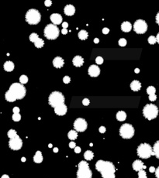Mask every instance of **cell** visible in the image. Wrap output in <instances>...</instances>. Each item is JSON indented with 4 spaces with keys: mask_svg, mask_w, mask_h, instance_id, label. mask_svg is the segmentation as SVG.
I'll return each instance as SVG.
<instances>
[{
    "mask_svg": "<svg viewBox=\"0 0 159 178\" xmlns=\"http://www.w3.org/2000/svg\"><path fill=\"white\" fill-rule=\"evenodd\" d=\"M95 169L101 173L103 178H115L116 168L110 161L98 160L95 163Z\"/></svg>",
    "mask_w": 159,
    "mask_h": 178,
    "instance_id": "1",
    "label": "cell"
},
{
    "mask_svg": "<svg viewBox=\"0 0 159 178\" xmlns=\"http://www.w3.org/2000/svg\"><path fill=\"white\" fill-rule=\"evenodd\" d=\"M137 155L142 159H148L151 156H155L153 148L148 143H141L137 147Z\"/></svg>",
    "mask_w": 159,
    "mask_h": 178,
    "instance_id": "2",
    "label": "cell"
},
{
    "mask_svg": "<svg viewBox=\"0 0 159 178\" xmlns=\"http://www.w3.org/2000/svg\"><path fill=\"white\" fill-rule=\"evenodd\" d=\"M77 178H92V173L86 161H81L78 165Z\"/></svg>",
    "mask_w": 159,
    "mask_h": 178,
    "instance_id": "3",
    "label": "cell"
},
{
    "mask_svg": "<svg viewBox=\"0 0 159 178\" xmlns=\"http://www.w3.org/2000/svg\"><path fill=\"white\" fill-rule=\"evenodd\" d=\"M48 102L50 106L55 108L60 105L65 104V96L59 91H53L49 95Z\"/></svg>",
    "mask_w": 159,
    "mask_h": 178,
    "instance_id": "4",
    "label": "cell"
},
{
    "mask_svg": "<svg viewBox=\"0 0 159 178\" xmlns=\"http://www.w3.org/2000/svg\"><path fill=\"white\" fill-rule=\"evenodd\" d=\"M26 21L30 25H37L40 23L41 20V16L39 11L35 9H30L27 11L25 16Z\"/></svg>",
    "mask_w": 159,
    "mask_h": 178,
    "instance_id": "5",
    "label": "cell"
},
{
    "mask_svg": "<svg viewBox=\"0 0 159 178\" xmlns=\"http://www.w3.org/2000/svg\"><path fill=\"white\" fill-rule=\"evenodd\" d=\"M60 33L59 29L54 24H48L44 28L43 34L48 40H55L58 38Z\"/></svg>",
    "mask_w": 159,
    "mask_h": 178,
    "instance_id": "6",
    "label": "cell"
},
{
    "mask_svg": "<svg viewBox=\"0 0 159 178\" xmlns=\"http://www.w3.org/2000/svg\"><path fill=\"white\" fill-rule=\"evenodd\" d=\"M9 90L13 94L17 99H23L26 95L27 90L21 83H13L9 87Z\"/></svg>",
    "mask_w": 159,
    "mask_h": 178,
    "instance_id": "7",
    "label": "cell"
},
{
    "mask_svg": "<svg viewBox=\"0 0 159 178\" xmlns=\"http://www.w3.org/2000/svg\"><path fill=\"white\" fill-rule=\"evenodd\" d=\"M143 115L148 120H152V119H155L158 115V107L153 104L146 105L143 109Z\"/></svg>",
    "mask_w": 159,
    "mask_h": 178,
    "instance_id": "8",
    "label": "cell"
},
{
    "mask_svg": "<svg viewBox=\"0 0 159 178\" xmlns=\"http://www.w3.org/2000/svg\"><path fill=\"white\" fill-rule=\"evenodd\" d=\"M119 135L123 139H131L134 135V129L133 125L129 123L123 124L119 129Z\"/></svg>",
    "mask_w": 159,
    "mask_h": 178,
    "instance_id": "9",
    "label": "cell"
},
{
    "mask_svg": "<svg viewBox=\"0 0 159 178\" xmlns=\"http://www.w3.org/2000/svg\"><path fill=\"white\" fill-rule=\"evenodd\" d=\"M133 30L138 34H143L148 30V24L143 20H137L133 24Z\"/></svg>",
    "mask_w": 159,
    "mask_h": 178,
    "instance_id": "10",
    "label": "cell"
},
{
    "mask_svg": "<svg viewBox=\"0 0 159 178\" xmlns=\"http://www.w3.org/2000/svg\"><path fill=\"white\" fill-rule=\"evenodd\" d=\"M87 122L82 118H78L74 122V128L77 132H85L87 129Z\"/></svg>",
    "mask_w": 159,
    "mask_h": 178,
    "instance_id": "11",
    "label": "cell"
},
{
    "mask_svg": "<svg viewBox=\"0 0 159 178\" xmlns=\"http://www.w3.org/2000/svg\"><path fill=\"white\" fill-rule=\"evenodd\" d=\"M9 147L12 150H20L23 147V141L20 137L17 136L13 139H10L9 142Z\"/></svg>",
    "mask_w": 159,
    "mask_h": 178,
    "instance_id": "12",
    "label": "cell"
},
{
    "mask_svg": "<svg viewBox=\"0 0 159 178\" xmlns=\"http://www.w3.org/2000/svg\"><path fill=\"white\" fill-rule=\"evenodd\" d=\"M88 73L92 78L98 77V76L99 75V74H100V69L96 65H91L89 67H88Z\"/></svg>",
    "mask_w": 159,
    "mask_h": 178,
    "instance_id": "13",
    "label": "cell"
},
{
    "mask_svg": "<svg viewBox=\"0 0 159 178\" xmlns=\"http://www.w3.org/2000/svg\"><path fill=\"white\" fill-rule=\"evenodd\" d=\"M67 106L65 105V104H62V105H60L58 106H57L54 108V112L57 114L58 116H65V114L67 113Z\"/></svg>",
    "mask_w": 159,
    "mask_h": 178,
    "instance_id": "14",
    "label": "cell"
},
{
    "mask_svg": "<svg viewBox=\"0 0 159 178\" xmlns=\"http://www.w3.org/2000/svg\"><path fill=\"white\" fill-rule=\"evenodd\" d=\"M50 21L54 25H59L62 23V16L59 13H53L50 17Z\"/></svg>",
    "mask_w": 159,
    "mask_h": 178,
    "instance_id": "15",
    "label": "cell"
},
{
    "mask_svg": "<svg viewBox=\"0 0 159 178\" xmlns=\"http://www.w3.org/2000/svg\"><path fill=\"white\" fill-rule=\"evenodd\" d=\"M132 167H133V170H134L135 171H138V172L140 170H143V169H146V166L144 165L142 161L140 160H135L134 162H133Z\"/></svg>",
    "mask_w": 159,
    "mask_h": 178,
    "instance_id": "16",
    "label": "cell"
},
{
    "mask_svg": "<svg viewBox=\"0 0 159 178\" xmlns=\"http://www.w3.org/2000/svg\"><path fill=\"white\" fill-rule=\"evenodd\" d=\"M64 12H65V14L66 16H73L75 12V6L72 5H65V9H64Z\"/></svg>",
    "mask_w": 159,
    "mask_h": 178,
    "instance_id": "17",
    "label": "cell"
},
{
    "mask_svg": "<svg viewBox=\"0 0 159 178\" xmlns=\"http://www.w3.org/2000/svg\"><path fill=\"white\" fill-rule=\"evenodd\" d=\"M64 64H65V61L64 59H62L61 57H56L53 60V65L56 68H61Z\"/></svg>",
    "mask_w": 159,
    "mask_h": 178,
    "instance_id": "18",
    "label": "cell"
},
{
    "mask_svg": "<svg viewBox=\"0 0 159 178\" xmlns=\"http://www.w3.org/2000/svg\"><path fill=\"white\" fill-rule=\"evenodd\" d=\"M72 63H73L74 66L77 67H80L83 65L84 59L82 58L81 56H75L72 60Z\"/></svg>",
    "mask_w": 159,
    "mask_h": 178,
    "instance_id": "19",
    "label": "cell"
},
{
    "mask_svg": "<svg viewBox=\"0 0 159 178\" xmlns=\"http://www.w3.org/2000/svg\"><path fill=\"white\" fill-rule=\"evenodd\" d=\"M130 88L131 90L133 91H140V89L141 88V82L137 80H134L133 81L130 83Z\"/></svg>",
    "mask_w": 159,
    "mask_h": 178,
    "instance_id": "20",
    "label": "cell"
},
{
    "mask_svg": "<svg viewBox=\"0 0 159 178\" xmlns=\"http://www.w3.org/2000/svg\"><path fill=\"white\" fill-rule=\"evenodd\" d=\"M14 63H12V61H6L4 63V70L5 71H8V72H10V71H12L14 70Z\"/></svg>",
    "mask_w": 159,
    "mask_h": 178,
    "instance_id": "21",
    "label": "cell"
},
{
    "mask_svg": "<svg viewBox=\"0 0 159 178\" xmlns=\"http://www.w3.org/2000/svg\"><path fill=\"white\" fill-rule=\"evenodd\" d=\"M5 98L6 101H9V102H13V101L17 100V98H16L15 95L12 94L9 90L8 91H6V93L5 94Z\"/></svg>",
    "mask_w": 159,
    "mask_h": 178,
    "instance_id": "22",
    "label": "cell"
},
{
    "mask_svg": "<svg viewBox=\"0 0 159 178\" xmlns=\"http://www.w3.org/2000/svg\"><path fill=\"white\" fill-rule=\"evenodd\" d=\"M131 29H132V25L129 22L126 21L121 24V30L122 31L125 32V33H128V32L131 30Z\"/></svg>",
    "mask_w": 159,
    "mask_h": 178,
    "instance_id": "23",
    "label": "cell"
},
{
    "mask_svg": "<svg viewBox=\"0 0 159 178\" xmlns=\"http://www.w3.org/2000/svg\"><path fill=\"white\" fill-rule=\"evenodd\" d=\"M34 161L36 163H40L43 161V156L40 151H37L34 156Z\"/></svg>",
    "mask_w": 159,
    "mask_h": 178,
    "instance_id": "24",
    "label": "cell"
},
{
    "mask_svg": "<svg viewBox=\"0 0 159 178\" xmlns=\"http://www.w3.org/2000/svg\"><path fill=\"white\" fill-rule=\"evenodd\" d=\"M116 117L118 121H119V122H123V121H124L126 119V114L123 111H119L117 113Z\"/></svg>",
    "mask_w": 159,
    "mask_h": 178,
    "instance_id": "25",
    "label": "cell"
},
{
    "mask_svg": "<svg viewBox=\"0 0 159 178\" xmlns=\"http://www.w3.org/2000/svg\"><path fill=\"white\" fill-rule=\"evenodd\" d=\"M68 137L69 139H71V140H75V139H77L78 133H77V132H76V130L69 131L68 133Z\"/></svg>",
    "mask_w": 159,
    "mask_h": 178,
    "instance_id": "26",
    "label": "cell"
},
{
    "mask_svg": "<svg viewBox=\"0 0 159 178\" xmlns=\"http://www.w3.org/2000/svg\"><path fill=\"white\" fill-rule=\"evenodd\" d=\"M78 36H79V38L80 40H86L87 38H88V33H87V32H86L85 30H81V31L79 32Z\"/></svg>",
    "mask_w": 159,
    "mask_h": 178,
    "instance_id": "27",
    "label": "cell"
},
{
    "mask_svg": "<svg viewBox=\"0 0 159 178\" xmlns=\"http://www.w3.org/2000/svg\"><path fill=\"white\" fill-rule=\"evenodd\" d=\"M94 157V153L91 150H87L84 153V158L86 160H91Z\"/></svg>",
    "mask_w": 159,
    "mask_h": 178,
    "instance_id": "28",
    "label": "cell"
},
{
    "mask_svg": "<svg viewBox=\"0 0 159 178\" xmlns=\"http://www.w3.org/2000/svg\"><path fill=\"white\" fill-rule=\"evenodd\" d=\"M153 151L155 152V156L159 159V140H158L153 147Z\"/></svg>",
    "mask_w": 159,
    "mask_h": 178,
    "instance_id": "29",
    "label": "cell"
},
{
    "mask_svg": "<svg viewBox=\"0 0 159 178\" xmlns=\"http://www.w3.org/2000/svg\"><path fill=\"white\" fill-rule=\"evenodd\" d=\"M44 44V42L43 40L41 39V38H38V39L34 42V45L37 48H41Z\"/></svg>",
    "mask_w": 159,
    "mask_h": 178,
    "instance_id": "30",
    "label": "cell"
},
{
    "mask_svg": "<svg viewBox=\"0 0 159 178\" xmlns=\"http://www.w3.org/2000/svg\"><path fill=\"white\" fill-rule=\"evenodd\" d=\"M7 135H8V137H9V139H13V138H15L16 136H18L17 133H16V130H14V129H10V130H9V132H8V133H7Z\"/></svg>",
    "mask_w": 159,
    "mask_h": 178,
    "instance_id": "31",
    "label": "cell"
},
{
    "mask_svg": "<svg viewBox=\"0 0 159 178\" xmlns=\"http://www.w3.org/2000/svg\"><path fill=\"white\" fill-rule=\"evenodd\" d=\"M156 92V89L155 87L153 86H149L147 88V93L148 94V95H151V94H155Z\"/></svg>",
    "mask_w": 159,
    "mask_h": 178,
    "instance_id": "32",
    "label": "cell"
},
{
    "mask_svg": "<svg viewBox=\"0 0 159 178\" xmlns=\"http://www.w3.org/2000/svg\"><path fill=\"white\" fill-rule=\"evenodd\" d=\"M12 119L14 122H19V121H20V119H21V116L20 113H13V115L12 116Z\"/></svg>",
    "mask_w": 159,
    "mask_h": 178,
    "instance_id": "33",
    "label": "cell"
},
{
    "mask_svg": "<svg viewBox=\"0 0 159 178\" xmlns=\"http://www.w3.org/2000/svg\"><path fill=\"white\" fill-rule=\"evenodd\" d=\"M30 40L31 41V42H33V43H34L38 38H39V36H38V35L37 34V33H31L30 35Z\"/></svg>",
    "mask_w": 159,
    "mask_h": 178,
    "instance_id": "34",
    "label": "cell"
},
{
    "mask_svg": "<svg viewBox=\"0 0 159 178\" xmlns=\"http://www.w3.org/2000/svg\"><path fill=\"white\" fill-rule=\"evenodd\" d=\"M20 82L21 84L24 85V84H27L28 82V78L27 76L26 75H21L20 78Z\"/></svg>",
    "mask_w": 159,
    "mask_h": 178,
    "instance_id": "35",
    "label": "cell"
},
{
    "mask_svg": "<svg viewBox=\"0 0 159 178\" xmlns=\"http://www.w3.org/2000/svg\"><path fill=\"white\" fill-rule=\"evenodd\" d=\"M148 41L150 44H155L156 42H157V39H156V37L154 36H149V38L148 39Z\"/></svg>",
    "mask_w": 159,
    "mask_h": 178,
    "instance_id": "36",
    "label": "cell"
},
{
    "mask_svg": "<svg viewBox=\"0 0 159 178\" xmlns=\"http://www.w3.org/2000/svg\"><path fill=\"white\" fill-rule=\"evenodd\" d=\"M138 178H148L146 175V172L144 170H141L138 172Z\"/></svg>",
    "mask_w": 159,
    "mask_h": 178,
    "instance_id": "37",
    "label": "cell"
},
{
    "mask_svg": "<svg viewBox=\"0 0 159 178\" xmlns=\"http://www.w3.org/2000/svg\"><path fill=\"white\" fill-rule=\"evenodd\" d=\"M119 45L120 47H125L126 45V40L124 39V38H121L119 40Z\"/></svg>",
    "mask_w": 159,
    "mask_h": 178,
    "instance_id": "38",
    "label": "cell"
},
{
    "mask_svg": "<svg viewBox=\"0 0 159 178\" xmlns=\"http://www.w3.org/2000/svg\"><path fill=\"white\" fill-rule=\"evenodd\" d=\"M95 62H96L97 64H102L103 63V58L102 57H97L96 59H95Z\"/></svg>",
    "mask_w": 159,
    "mask_h": 178,
    "instance_id": "39",
    "label": "cell"
},
{
    "mask_svg": "<svg viewBox=\"0 0 159 178\" xmlns=\"http://www.w3.org/2000/svg\"><path fill=\"white\" fill-rule=\"evenodd\" d=\"M63 81L65 84H68L70 81H71V78H70L68 76H65L63 78Z\"/></svg>",
    "mask_w": 159,
    "mask_h": 178,
    "instance_id": "40",
    "label": "cell"
},
{
    "mask_svg": "<svg viewBox=\"0 0 159 178\" xmlns=\"http://www.w3.org/2000/svg\"><path fill=\"white\" fill-rule=\"evenodd\" d=\"M89 103H90L89 99L84 98L83 100H82V104H83V105H85V106H88V105H89Z\"/></svg>",
    "mask_w": 159,
    "mask_h": 178,
    "instance_id": "41",
    "label": "cell"
},
{
    "mask_svg": "<svg viewBox=\"0 0 159 178\" xmlns=\"http://www.w3.org/2000/svg\"><path fill=\"white\" fill-rule=\"evenodd\" d=\"M157 99V96L156 94H151V95H149V100L151 101H155V100Z\"/></svg>",
    "mask_w": 159,
    "mask_h": 178,
    "instance_id": "42",
    "label": "cell"
},
{
    "mask_svg": "<svg viewBox=\"0 0 159 178\" xmlns=\"http://www.w3.org/2000/svg\"><path fill=\"white\" fill-rule=\"evenodd\" d=\"M44 5H45L47 7H49L52 5V2L51 0H45V2H44Z\"/></svg>",
    "mask_w": 159,
    "mask_h": 178,
    "instance_id": "43",
    "label": "cell"
},
{
    "mask_svg": "<svg viewBox=\"0 0 159 178\" xmlns=\"http://www.w3.org/2000/svg\"><path fill=\"white\" fill-rule=\"evenodd\" d=\"M99 131L100 133H104V132H106V127H104V126H100L99 128Z\"/></svg>",
    "mask_w": 159,
    "mask_h": 178,
    "instance_id": "44",
    "label": "cell"
},
{
    "mask_svg": "<svg viewBox=\"0 0 159 178\" xmlns=\"http://www.w3.org/2000/svg\"><path fill=\"white\" fill-rule=\"evenodd\" d=\"M76 147V145H75V142H71L69 143V147L70 148H72V149H75Z\"/></svg>",
    "mask_w": 159,
    "mask_h": 178,
    "instance_id": "45",
    "label": "cell"
},
{
    "mask_svg": "<svg viewBox=\"0 0 159 178\" xmlns=\"http://www.w3.org/2000/svg\"><path fill=\"white\" fill-rule=\"evenodd\" d=\"M109 32H110V30L108 29V28H106V27H105V28L103 29V34L109 33Z\"/></svg>",
    "mask_w": 159,
    "mask_h": 178,
    "instance_id": "46",
    "label": "cell"
},
{
    "mask_svg": "<svg viewBox=\"0 0 159 178\" xmlns=\"http://www.w3.org/2000/svg\"><path fill=\"white\" fill-rule=\"evenodd\" d=\"M74 149H75V152H76V153H79V152H81V150L79 147H75V148Z\"/></svg>",
    "mask_w": 159,
    "mask_h": 178,
    "instance_id": "47",
    "label": "cell"
},
{
    "mask_svg": "<svg viewBox=\"0 0 159 178\" xmlns=\"http://www.w3.org/2000/svg\"><path fill=\"white\" fill-rule=\"evenodd\" d=\"M13 113H20V109H19L18 107H14L13 108Z\"/></svg>",
    "mask_w": 159,
    "mask_h": 178,
    "instance_id": "48",
    "label": "cell"
},
{
    "mask_svg": "<svg viewBox=\"0 0 159 178\" xmlns=\"http://www.w3.org/2000/svg\"><path fill=\"white\" fill-rule=\"evenodd\" d=\"M62 27H63V29H67L68 27V23L67 22H64L62 23Z\"/></svg>",
    "mask_w": 159,
    "mask_h": 178,
    "instance_id": "49",
    "label": "cell"
},
{
    "mask_svg": "<svg viewBox=\"0 0 159 178\" xmlns=\"http://www.w3.org/2000/svg\"><path fill=\"white\" fill-rule=\"evenodd\" d=\"M155 176H156L157 178H159V167L155 170Z\"/></svg>",
    "mask_w": 159,
    "mask_h": 178,
    "instance_id": "50",
    "label": "cell"
},
{
    "mask_svg": "<svg viewBox=\"0 0 159 178\" xmlns=\"http://www.w3.org/2000/svg\"><path fill=\"white\" fill-rule=\"evenodd\" d=\"M155 168L154 167H151L150 168H149V171L151 173H155Z\"/></svg>",
    "mask_w": 159,
    "mask_h": 178,
    "instance_id": "51",
    "label": "cell"
},
{
    "mask_svg": "<svg viewBox=\"0 0 159 178\" xmlns=\"http://www.w3.org/2000/svg\"><path fill=\"white\" fill-rule=\"evenodd\" d=\"M155 20H156V23L159 25V12H158V14L156 15V18H155Z\"/></svg>",
    "mask_w": 159,
    "mask_h": 178,
    "instance_id": "52",
    "label": "cell"
},
{
    "mask_svg": "<svg viewBox=\"0 0 159 178\" xmlns=\"http://www.w3.org/2000/svg\"><path fill=\"white\" fill-rule=\"evenodd\" d=\"M61 33H62V34H67L68 33V30L67 29H62V30H61Z\"/></svg>",
    "mask_w": 159,
    "mask_h": 178,
    "instance_id": "53",
    "label": "cell"
},
{
    "mask_svg": "<svg viewBox=\"0 0 159 178\" xmlns=\"http://www.w3.org/2000/svg\"><path fill=\"white\" fill-rule=\"evenodd\" d=\"M99 42V40L98 39V38H95V39H94V43H98Z\"/></svg>",
    "mask_w": 159,
    "mask_h": 178,
    "instance_id": "54",
    "label": "cell"
},
{
    "mask_svg": "<svg viewBox=\"0 0 159 178\" xmlns=\"http://www.w3.org/2000/svg\"><path fill=\"white\" fill-rule=\"evenodd\" d=\"M134 72H135L136 74H138V73L140 72V69H139V68H136V69L134 70Z\"/></svg>",
    "mask_w": 159,
    "mask_h": 178,
    "instance_id": "55",
    "label": "cell"
},
{
    "mask_svg": "<svg viewBox=\"0 0 159 178\" xmlns=\"http://www.w3.org/2000/svg\"><path fill=\"white\" fill-rule=\"evenodd\" d=\"M1 178H9V177L8 175H6V174H4V175L2 176Z\"/></svg>",
    "mask_w": 159,
    "mask_h": 178,
    "instance_id": "56",
    "label": "cell"
},
{
    "mask_svg": "<svg viewBox=\"0 0 159 178\" xmlns=\"http://www.w3.org/2000/svg\"><path fill=\"white\" fill-rule=\"evenodd\" d=\"M156 39H157V42L159 43V33L157 34V36H156Z\"/></svg>",
    "mask_w": 159,
    "mask_h": 178,
    "instance_id": "57",
    "label": "cell"
},
{
    "mask_svg": "<svg viewBox=\"0 0 159 178\" xmlns=\"http://www.w3.org/2000/svg\"><path fill=\"white\" fill-rule=\"evenodd\" d=\"M53 151H54V152H58V148H57V147L54 148Z\"/></svg>",
    "mask_w": 159,
    "mask_h": 178,
    "instance_id": "58",
    "label": "cell"
},
{
    "mask_svg": "<svg viewBox=\"0 0 159 178\" xmlns=\"http://www.w3.org/2000/svg\"><path fill=\"white\" fill-rule=\"evenodd\" d=\"M26 160H27V159L25 158V157H22V158H21V161H22V162H26Z\"/></svg>",
    "mask_w": 159,
    "mask_h": 178,
    "instance_id": "59",
    "label": "cell"
},
{
    "mask_svg": "<svg viewBox=\"0 0 159 178\" xmlns=\"http://www.w3.org/2000/svg\"><path fill=\"white\" fill-rule=\"evenodd\" d=\"M52 147H53L52 144H50H50L48 145V147H49V148H52Z\"/></svg>",
    "mask_w": 159,
    "mask_h": 178,
    "instance_id": "60",
    "label": "cell"
},
{
    "mask_svg": "<svg viewBox=\"0 0 159 178\" xmlns=\"http://www.w3.org/2000/svg\"><path fill=\"white\" fill-rule=\"evenodd\" d=\"M89 146H90V147H92L93 144H92V143H90V144H89Z\"/></svg>",
    "mask_w": 159,
    "mask_h": 178,
    "instance_id": "61",
    "label": "cell"
}]
</instances>
